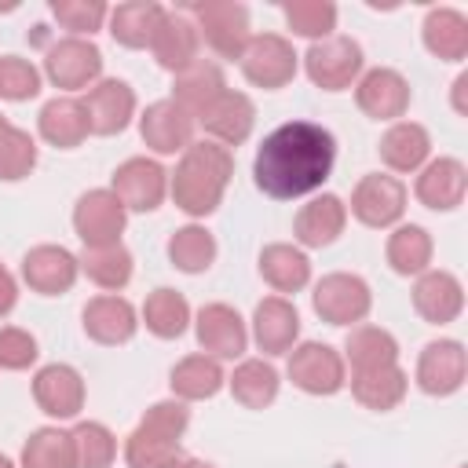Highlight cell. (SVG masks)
Wrapping results in <instances>:
<instances>
[{
    "label": "cell",
    "mask_w": 468,
    "mask_h": 468,
    "mask_svg": "<svg viewBox=\"0 0 468 468\" xmlns=\"http://www.w3.org/2000/svg\"><path fill=\"white\" fill-rule=\"evenodd\" d=\"M413 307L424 322L446 325L464 311V285L450 271H424L413 285Z\"/></svg>",
    "instance_id": "26"
},
{
    "label": "cell",
    "mask_w": 468,
    "mask_h": 468,
    "mask_svg": "<svg viewBox=\"0 0 468 468\" xmlns=\"http://www.w3.org/2000/svg\"><path fill=\"white\" fill-rule=\"evenodd\" d=\"M395 362H399V340L388 329H380V325H355L347 333L344 366H351V373L380 369V366H395Z\"/></svg>",
    "instance_id": "35"
},
{
    "label": "cell",
    "mask_w": 468,
    "mask_h": 468,
    "mask_svg": "<svg viewBox=\"0 0 468 468\" xmlns=\"http://www.w3.org/2000/svg\"><path fill=\"white\" fill-rule=\"evenodd\" d=\"M77 274H80V263L62 245H33L22 256V282L33 292H40V296L69 292L73 282H77Z\"/></svg>",
    "instance_id": "17"
},
{
    "label": "cell",
    "mask_w": 468,
    "mask_h": 468,
    "mask_svg": "<svg viewBox=\"0 0 468 468\" xmlns=\"http://www.w3.org/2000/svg\"><path fill=\"white\" fill-rule=\"evenodd\" d=\"M190 18L197 26V37L219 55V58H241V51L252 40L249 29V11L234 0H208V4H194Z\"/></svg>",
    "instance_id": "4"
},
{
    "label": "cell",
    "mask_w": 468,
    "mask_h": 468,
    "mask_svg": "<svg viewBox=\"0 0 468 468\" xmlns=\"http://www.w3.org/2000/svg\"><path fill=\"white\" fill-rule=\"evenodd\" d=\"M84 333L95 340V344H106V347H117V344H128L139 329V318H135V307L117 296V292H102L95 300L84 303Z\"/></svg>",
    "instance_id": "22"
},
{
    "label": "cell",
    "mask_w": 468,
    "mask_h": 468,
    "mask_svg": "<svg viewBox=\"0 0 468 468\" xmlns=\"http://www.w3.org/2000/svg\"><path fill=\"white\" fill-rule=\"evenodd\" d=\"M355 102H358V110L366 117L395 124L410 110V84H406V77L399 69L377 66V69H366L355 80Z\"/></svg>",
    "instance_id": "13"
},
{
    "label": "cell",
    "mask_w": 468,
    "mask_h": 468,
    "mask_svg": "<svg viewBox=\"0 0 468 468\" xmlns=\"http://www.w3.org/2000/svg\"><path fill=\"white\" fill-rule=\"evenodd\" d=\"M413 194H417V201L424 208L450 212L468 194V168L457 157H435V161H428L420 168V176L413 183Z\"/></svg>",
    "instance_id": "21"
},
{
    "label": "cell",
    "mask_w": 468,
    "mask_h": 468,
    "mask_svg": "<svg viewBox=\"0 0 468 468\" xmlns=\"http://www.w3.org/2000/svg\"><path fill=\"white\" fill-rule=\"evenodd\" d=\"M406 388H410V377L406 369L395 362V366H380V369H362V373H351V395L366 406V410H395L402 399H406Z\"/></svg>",
    "instance_id": "33"
},
{
    "label": "cell",
    "mask_w": 468,
    "mask_h": 468,
    "mask_svg": "<svg viewBox=\"0 0 468 468\" xmlns=\"http://www.w3.org/2000/svg\"><path fill=\"white\" fill-rule=\"evenodd\" d=\"M80 102H84L91 135H117L135 117V91L117 77H106V80L91 84Z\"/></svg>",
    "instance_id": "15"
},
{
    "label": "cell",
    "mask_w": 468,
    "mask_h": 468,
    "mask_svg": "<svg viewBox=\"0 0 468 468\" xmlns=\"http://www.w3.org/2000/svg\"><path fill=\"white\" fill-rule=\"evenodd\" d=\"M402 212H406V183L395 176L369 172L351 190V216L373 230L395 227L402 219Z\"/></svg>",
    "instance_id": "11"
},
{
    "label": "cell",
    "mask_w": 468,
    "mask_h": 468,
    "mask_svg": "<svg viewBox=\"0 0 468 468\" xmlns=\"http://www.w3.org/2000/svg\"><path fill=\"white\" fill-rule=\"evenodd\" d=\"M303 73L322 91H344L362 73V48L351 37H336V33L325 40H314L303 55Z\"/></svg>",
    "instance_id": "6"
},
{
    "label": "cell",
    "mask_w": 468,
    "mask_h": 468,
    "mask_svg": "<svg viewBox=\"0 0 468 468\" xmlns=\"http://www.w3.org/2000/svg\"><path fill=\"white\" fill-rule=\"evenodd\" d=\"M110 190L128 212H154L168 194V172L150 157H128L124 165H117Z\"/></svg>",
    "instance_id": "12"
},
{
    "label": "cell",
    "mask_w": 468,
    "mask_h": 468,
    "mask_svg": "<svg viewBox=\"0 0 468 468\" xmlns=\"http://www.w3.org/2000/svg\"><path fill=\"white\" fill-rule=\"evenodd\" d=\"M194 329H197L201 355H212V358H241L245 347H249V329H245L241 314L230 303H205L197 311Z\"/></svg>",
    "instance_id": "18"
},
{
    "label": "cell",
    "mask_w": 468,
    "mask_h": 468,
    "mask_svg": "<svg viewBox=\"0 0 468 468\" xmlns=\"http://www.w3.org/2000/svg\"><path fill=\"white\" fill-rule=\"evenodd\" d=\"M431 154V135L417 121H395L380 139V161L391 172H420Z\"/></svg>",
    "instance_id": "28"
},
{
    "label": "cell",
    "mask_w": 468,
    "mask_h": 468,
    "mask_svg": "<svg viewBox=\"0 0 468 468\" xmlns=\"http://www.w3.org/2000/svg\"><path fill=\"white\" fill-rule=\"evenodd\" d=\"M73 450H77V468H110L117 457V439L106 424L99 420H80L73 431Z\"/></svg>",
    "instance_id": "44"
},
{
    "label": "cell",
    "mask_w": 468,
    "mask_h": 468,
    "mask_svg": "<svg viewBox=\"0 0 468 468\" xmlns=\"http://www.w3.org/2000/svg\"><path fill=\"white\" fill-rule=\"evenodd\" d=\"M33 399L48 417L73 420L84 410V377L66 362L40 366L33 377Z\"/></svg>",
    "instance_id": "14"
},
{
    "label": "cell",
    "mask_w": 468,
    "mask_h": 468,
    "mask_svg": "<svg viewBox=\"0 0 468 468\" xmlns=\"http://www.w3.org/2000/svg\"><path fill=\"white\" fill-rule=\"evenodd\" d=\"M15 303H18V282H15V274L0 263V318H4V314H11V311H15Z\"/></svg>",
    "instance_id": "48"
},
{
    "label": "cell",
    "mask_w": 468,
    "mask_h": 468,
    "mask_svg": "<svg viewBox=\"0 0 468 468\" xmlns=\"http://www.w3.org/2000/svg\"><path fill=\"white\" fill-rule=\"evenodd\" d=\"M201 128L212 135V143L219 146H241L249 135H252V124H256V106L245 91H223L208 110L197 113Z\"/></svg>",
    "instance_id": "20"
},
{
    "label": "cell",
    "mask_w": 468,
    "mask_h": 468,
    "mask_svg": "<svg viewBox=\"0 0 468 468\" xmlns=\"http://www.w3.org/2000/svg\"><path fill=\"white\" fill-rule=\"evenodd\" d=\"M102 51L84 37H62L44 55V77L62 91H80L99 84Z\"/></svg>",
    "instance_id": "8"
},
{
    "label": "cell",
    "mask_w": 468,
    "mask_h": 468,
    "mask_svg": "<svg viewBox=\"0 0 468 468\" xmlns=\"http://www.w3.org/2000/svg\"><path fill=\"white\" fill-rule=\"evenodd\" d=\"M128 223V208L110 186L88 190L73 205V230L84 241V249H102V245H121Z\"/></svg>",
    "instance_id": "5"
},
{
    "label": "cell",
    "mask_w": 468,
    "mask_h": 468,
    "mask_svg": "<svg viewBox=\"0 0 468 468\" xmlns=\"http://www.w3.org/2000/svg\"><path fill=\"white\" fill-rule=\"evenodd\" d=\"M40 91V69L29 58L18 55H0V99L7 102H26Z\"/></svg>",
    "instance_id": "46"
},
{
    "label": "cell",
    "mask_w": 468,
    "mask_h": 468,
    "mask_svg": "<svg viewBox=\"0 0 468 468\" xmlns=\"http://www.w3.org/2000/svg\"><path fill=\"white\" fill-rule=\"evenodd\" d=\"M424 48L442 62H461L468 55V18L453 7H431L420 26Z\"/></svg>",
    "instance_id": "30"
},
{
    "label": "cell",
    "mask_w": 468,
    "mask_h": 468,
    "mask_svg": "<svg viewBox=\"0 0 468 468\" xmlns=\"http://www.w3.org/2000/svg\"><path fill=\"white\" fill-rule=\"evenodd\" d=\"M37 355L40 351H37L33 333H26L18 325H4L0 329V369H11V373L29 369L37 362Z\"/></svg>",
    "instance_id": "47"
},
{
    "label": "cell",
    "mask_w": 468,
    "mask_h": 468,
    "mask_svg": "<svg viewBox=\"0 0 468 468\" xmlns=\"http://www.w3.org/2000/svg\"><path fill=\"white\" fill-rule=\"evenodd\" d=\"M197 48H201V37H197L194 18L186 11H165V18L150 40L157 66H165L168 73H179L197 62Z\"/></svg>",
    "instance_id": "24"
},
{
    "label": "cell",
    "mask_w": 468,
    "mask_h": 468,
    "mask_svg": "<svg viewBox=\"0 0 468 468\" xmlns=\"http://www.w3.org/2000/svg\"><path fill=\"white\" fill-rule=\"evenodd\" d=\"M37 132L44 143L58 146V150H73L80 146L91 128H88V113H84V102L73 99V95H58L51 102H44L40 117H37Z\"/></svg>",
    "instance_id": "27"
},
{
    "label": "cell",
    "mask_w": 468,
    "mask_h": 468,
    "mask_svg": "<svg viewBox=\"0 0 468 468\" xmlns=\"http://www.w3.org/2000/svg\"><path fill=\"white\" fill-rule=\"evenodd\" d=\"M51 15L62 29H69V37H91L95 29H102V22L110 18V7L102 0H51Z\"/></svg>",
    "instance_id": "45"
},
{
    "label": "cell",
    "mask_w": 468,
    "mask_h": 468,
    "mask_svg": "<svg viewBox=\"0 0 468 468\" xmlns=\"http://www.w3.org/2000/svg\"><path fill=\"white\" fill-rule=\"evenodd\" d=\"M311 303H314L322 322H329V325H355V322H362L369 314L373 292H369L366 278L347 274V271H333V274H325L314 285Z\"/></svg>",
    "instance_id": "7"
},
{
    "label": "cell",
    "mask_w": 468,
    "mask_h": 468,
    "mask_svg": "<svg viewBox=\"0 0 468 468\" xmlns=\"http://www.w3.org/2000/svg\"><path fill=\"white\" fill-rule=\"evenodd\" d=\"M190 424V410L179 399L154 402L135 431L124 439V464L128 468H176L183 461L179 439Z\"/></svg>",
    "instance_id": "3"
},
{
    "label": "cell",
    "mask_w": 468,
    "mask_h": 468,
    "mask_svg": "<svg viewBox=\"0 0 468 468\" xmlns=\"http://www.w3.org/2000/svg\"><path fill=\"white\" fill-rule=\"evenodd\" d=\"M227 384H230V395L245 410H263V406H271L278 399V384L282 380H278V369L271 362H263V358H241L234 366V373L227 377Z\"/></svg>",
    "instance_id": "37"
},
{
    "label": "cell",
    "mask_w": 468,
    "mask_h": 468,
    "mask_svg": "<svg viewBox=\"0 0 468 468\" xmlns=\"http://www.w3.org/2000/svg\"><path fill=\"white\" fill-rule=\"evenodd\" d=\"M223 91H227L223 69H219L216 62H201V58H197L194 66L179 69L176 80H172V102H179L194 121H197V113L208 110Z\"/></svg>",
    "instance_id": "29"
},
{
    "label": "cell",
    "mask_w": 468,
    "mask_h": 468,
    "mask_svg": "<svg viewBox=\"0 0 468 468\" xmlns=\"http://www.w3.org/2000/svg\"><path fill=\"white\" fill-rule=\"evenodd\" d=\"M143 322H146V329H150L154 336L176 340V336H183L186 325H190V303H186V296L176 292V289H154V292L146 296V303H143Z\"/></svg>",
    "instance_id": "39"
},
{
    "label": "cell",
    "mask_w": 468,
    "mask_h": 468,
    "mask_svg": "<svg viewBox=\"0 0 468 468\" xmlns=\"http://www.w3.org/2000/svg\"><path fill=\"white\" fill-rule=\"evenodd\" d=\"M165 18V7L161 4H150V0H128V4H117L110 11V37L121 44V48H150L157 26Z\"/></svg>",
    "instance_id": "34"
},
{
    "label": "cell",
    "mask_w": 468,
    "mask_h": 468,
    "mask_svg": "<svg viewBox=\"0 0 468 468\" xmlns=\"http://www.w3.org/2000/svg\"><path fill=\"white\" fill-rule=\"evenodd\" d=\"M464 91H468V73H461V77L453 80V110H457L461 117H468V99H464Z\"/></svg>",
    "instance_id": "49"
},
{
    "label": "cell",
    "mask_w": 468,
    "mask_h": 468,
    "mask_svg": "<svg viewBox=\"0 0 468 468\" xmlns=\"http://www.w3.org/2000/svg\"><path fill=\"white\" fill-rule=\"evenodd\" d=\"M464 373H468V355L461 340H431L417 358V388L424 395L461 391Z\"/></svg>",
    "instance_id": "19"
},
{
    "label": "cell",
    "mask_w": 468,
    "mask_h": 468,
    "mask_svg": "<svg viewBox=\"0 0 468 468\" xmlns=\"http://www.w3.org/2000/svg\"><path fill=\"white\" fill-rule=\"evenodd\" d=\"M22 468H77L73 435L62 428H37L22 446Z\"/></svg>",
    "instance_id": "41"
},
{
    "label": "cell",
    "mask_w": 468,
    "mask_h": 468,
    "mask_svg": "<svg viewBox=\"0 0 468 468\" xmlns=\"http://www.w3.org/2000/svg\"><path fill=\"white\" fill-rule=\"evenodd\" d=\"M241 73L245 80H252L256 88H285L292 77H296V66H300V55L292 51V44L278 33H260L249 40V48L241 51Z\"/></svg>",
    "instance_id": "10"
},
{
    "label": "cell",
    "mask_w": 468,
    "mask_h": 468,
    "mask_svg": "<svg viewBox=\"0 0 468 468\" xmlns=\"http://www.w3.org/2000/svg\"><path fill=\"white\" fill-rule=\"evenodd\" d=\"M344 227H347V205L336 194H318L296 212L292 238L303 249H325L344 234Z\"/></svg>",
    "instance_id": "25"
},
{
    "label": "cell",
    "mask_w": 468,
    "mask_h": 468,
    "mask_svg": "<svg viewBox=\"0 0 468 468\" xmlns=\"http://www.w3.org/2000/svg\"><path fill=\"white\" fill-rule=\"evenodd\" d=\"M77 263H80V274H88V282L106 292H121L132 282V252L124 245L84 249L77 256Z\"/></svg>",
    "instance_id": "38"
},
{
    "label": "cell",
    "mask_w": 468,
    "mask_h": 468,
    "mask_svg": "<svg viewBox=\"0 0 468 468\" xmlns=\"http://www.w3.org/2000/svg\"><path fill=\"white\" fill-rule=\"evenodd\" d=\"M194 117L172 102V99H157L146 106V113L139 117V135L154 154H183L194 143Z\"/></svg>",
    "instance_id": "16"
},
{
    "label": "cell",
    "mask_w": 468,
    "mask_h": 468,
    "mask_svg": "<svg viewBox=\"0 0 468 468\" xmlns=\"http://www.w3.org/2000/svg\"><path fill=\"white\" fill-rule=\"evenodd\" d=\"M300 336V314L285 296H267L252 311V340L263 355H289Z\"/></svg>",
    "instance_id": "23"
},
{
    "label": "cell",
    "mask_w": 468,
    "mask_h": 468,
    "mask_svg": "<svg viewBox=\"0 0 468 468\" xmlns=\"http://www.w3.org/2000/svg\"><path fill=\"white\" fill-rule=\"evenodd\" d=\"M37 165V143L29 132L15 128L4 113H0V179L15 183V179H26Z\"/></svg>",
    "instance_id": "42"
},
{
    "label": "cell",
    "mask_w": 468,
    "mask_h": 468,
    "mask_svg": "<svg viewBox=\"0 0 468 468\" xmlns=\"http://www.w3.org/2000/svg\"><path fill=\"white\" fill-rule=\"evenodd\" d=\"M336 161V139L314 121L278 124L256 150L252 179L274 201H292L322 190Z\"/></svg>",
    "instance_id": "1"
},
{
    "label": "cell",
    "mask_w": 468,
    "mask_h": 468,
    "mask_svg": "<svg viewBox=\"0 0 468 468\" xmlns=\"http://www.w3.org/2000/svg\"><path fill=\"white\" fill-rule=\"evenodd\" d=\"M0 468H15V461H11V457H4V453H0Z\"/></svg>",
    "instance_id": "51"
},
{
    "label": "cell",
    "mask_w": 468,
    "mask_h": 468,
    "mask_svg": "<svg viewBox=\"0 0 468 468\" xmlns=\"http://www.w3.org/2000/svg\"><path fill=\"white\" fill-rule=\"evenodd\" d=\"M431 252H435L431 234L424 227H417V223H399L388 234V245H384V256H388L391 271L406 274V278L431 271Z\"/></svg>",
    "instance_id": "36"
},
{
    "label": "cell",
    "mask_w": 468,
    "mask_h": 468,
    "mask_svg": "<svg viewBox=\"0 0 468 468\" xmlns=\"http://www.w3.org/2000/svg\"><path fill=\"white\" fill-rule=\"evenodd\" d=\"M289 380L307 395H336L347 384L344 355L318 340L296 344L289 351Z\"/></svg>",
    "instance_id": "9"
},
{
    "label": "cell",
    "mask_w": 468,
    "mask_h": 468,
    "mask_svg": "<svg viewBox=\"0 0 468 468\" xmlns=\"http://www.w3.org/2000/svg\"><path fill=\"white\" fill-rule=\"evenodd\" d=\"M260 274L274 292H300L311 282V260L303 249L289 241H274L260 252Z\"/></svg>",
    "instance_id": "31"
},
{
    "label": "cell",
    "mask_w": 468,
    "mask_h": 468,
    "mask_svg": "<svg viewBox=\"0 0 468 468\" xmlns=\"http://www.w3.org/2000/svg\"><path fill=\"white\" fill-rule=\"evenodd\" d=\"M282 11H285L289 29L296 37H307L311 44L333 37V29H336V4H329V0H292Z\"/></svg>",
    "instance_id": "43"
},
{
    "label": "cell",
    "mask_w": 468,
    "mask_h": 468,
    "mask_svg": "<svg viewBox=\"0 0 468 468\" xmlns=\"http://www.w3.org/2000/svg\"><path fill=\"white\" fill-rule=\"evenodd\" d=\"M168 384H172V395L179 402H201V399H212L227 384V377H223L219 358H212V355H186V358H179L172 366V380Z\"/></svg>",
    "instance_id": "32"
},
{
    "label": "cell",
    "mask_w": 468,
    "mask_h": 468,
    "mask_svg": "<svg viewBox=\"0 0 468 468\" xmlns=\"http://www.w3.org/2000/svg\"><path fill=\"white\" fill-rule=\"evenodd\" d=\"M168 260H172V267L183 271V274H201V271H208L212 260H216V238H212V230H205V227H197V223L179 227V230L168 238Z\"/></svg>",
    "instance_id": "40"
},
{
    "label": "cell",
    "mask_w": 468,
    "mask_h": 468,
    "mask_svg": "<svg viewBox=\"0 0 468 468\" xmlns=\"http://www.w3.org/2000/svg\"><path fill=\"white\" fill-rule=\"evenodd\" d=\"M230 172H234V154L212 139H194L183 154H179V165L172 172V201L201 219L208 212L219 208L223 194H227V183H230Z\"/></svg>",
    "instance_id": "2"
},
{
    "label": "cell",
    "mask_w": 468,
    "mask_h": 468,
    "mask_svg": "<svg viewBox=\"0 0 468 468\" xmlns=\"http://www.w3.org/2000/svg\"><path fill=\"white\" fill-rule=\"evenodd\" d=\"M176 468H216V464H208V461H197V457H183Z\"/></svg>",
    "instance_id": "50"
}]
</instances>
